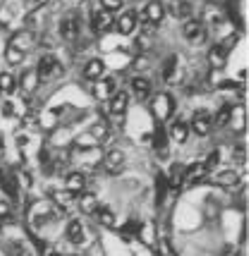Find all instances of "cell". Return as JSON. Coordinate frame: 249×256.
<instances>
[{"label": "cell", "mask_w": 249, "mask_h": 256, "mask_svg": "<svg viewBox=\"0 0 249 256\" xmlns=\"http://www.w3.org/2000/svg\"><path fill=\"white\" fill-rule=\"evenodd\" d=\"M151 112H154V118L158 120V122H166L170 115L175 112V98L168 96V94H158L154 103H151Z\"/></svg>", "instance_id": "cell-1"}, {"label": "cell", "mask_w": 249, "mask_h": 256, "mask_svg": "<svg viewBox=\"0 0 249 256\" xmlns=\"http://www.w3.org/2000/svg\"><path fill=\"white\" fill-rule=\"evenodd\" d=\"M182 36H184L190 44H204V38H206V26H204V22H202V20H184Z\"/></svg>", "instance_id": "cell-2"}, {"label": "cell", "mask_w": 249, "mask_h": 256, "mask_svg": "<svg viewBox=\"0 0 249 256\" xmlns=\"http://www.w3.org/2000/svg\"><path fill=\"white\" fill-rule=\"evenodd\" d=\"M56 220V208L50 206V201H41V204H36L34 211H32V223L36 228H44V225L53 223Z\"/></svg>", "instance_id": "cell-3"}, {"label": "cell", "mask_w": 249, "mask_h": 256, "mask_svg": "<svg viewBox=\"0 0 249 256\" xmlns=\"http://www.w3.org/2000/svg\"><path fill=\"white\" fill-rule=\"evenodd\" d=\"M163 17H166V8H163V2L158 0H151L144 5V12H142V22L146 24V26H156V24L163 22Z\"/></svg>", "instance_id": "cell-4"}, {"label": "cell", "mask_w": 249, "mask_h": 256, "mask_svg": "<svg viewBox=\"0 0 249 256\" xmlns=\"http://www.w3.org/2000/svg\"><path fill=\"white\" fill-rule=\"evenodd\" d=\"M115 89H118V82L113 77H101L94 82V96L98 100H110L115 96Z\"/></svg>", "instance_id": "cell-5"}, {"label": "cell", "mask_w": 249, "mask_h": 256, "mask_svg": "<svg viewBox=\"0 0 249 256\" xmlns=\"http://www.w3.org/2000/svg\"><path fill=\"white\" fill-rule=\"evenodd\" d=\"M103 166L106 170L110 172V175H120L124 170V154L120 148H113V151H108L106 156H103Z\"/></svg>", "instance_id": "cell-6"}, {"label": "cell", "mask_w": 249, "mask_h": 256, "mask_svg": "<svg viewBox=\"0 0 249 256\" xmlns=\"http://www.w3.org/2000/svg\"><path fill=\"white\" fill-rule=\"evenodd\" d=\"M113 24H115V14H113V12L101 10V12H96V14L91 17V32H94V34H103V32H108Z\"/></svg>", "instance_id": "cell-7"}, {"label": "cell", "mask_w": 249, "mask_h": 256, "mask_svg": "<svg viewBox=\"0 0 249 256\" xmlns=\"http://www.w3.org/2000/svg\"><path fill=\"white\" fill-rule=\"evenodd\" d=\"M115 26H118V32L122 36H132V34H136V26H139V14L136 12H124L122 17L115 22Z\"/></svg>", "instance_id": "cell-8"}, {"label": "cell", "mask_w": 249, "mask_h": 256, "mask_svg": "<svg viewBox=\"0 0 249 256\" xmlns=\"http://www.w3.org/2000/svg\"><path fill=\"white\" fill-rule=\"evenodd\" d=\"M211 127H214V118L208 115V112H196L192 118V130L194 134H199V136H206V134L211 132Z\"/></svg>", "instance_id": "cell-9"}, {"label": "cell", "mask_w": 249, "mask_h": 256, "mask_svg": "<svg viewBox=\"0 0 249 256\" xmlns=\"http://www.w3.org/2000/svg\"><path fill=\"white\" fill-rule=\"evenodd\" d=\"M228 124H230L235 132H244V127H247V108H244L242 103L230 108V122Z\"/></svg>", "instance_id": "cell-10"}, {"label": "cell", "mask_w": 249, "mask_h": 256, "mask_svg": "<svg viewBox=\"0 0 249 256\" xmlns=\"http://www.w3.org/2000/svg\"><path fill=\"white\" fill-rule=\"evenodd\" d=\"M58 70V60L53 56H44L38 60V65H36V74H38V82H44V79H50L56 74Z\"/></svg>", "instance_id": "cell-11"}, {"label": "cell", "mask_w": 249, "mask_h": 256, "mask_svg": "<svg viewBox=\"0 0 249 256\" xmlns=\"http://www.w3.org/2000/svg\"><path fill=\"white\" fill-rule=\"evenodd\" d=\"M65 237H68L72 244H84V242H86V230H84V223H82V220H70Z\"/></svg>", "instance_id": "cell-12"}, {"label": "cell", "mask_w": 249, "mask_h": 256, "mask_svg": "<svg viewBox=\"0 0 249 256\" xmlns=\"http://www.w3.org/2000/svg\"><path fill=\"white\" fill-rule=\"evenodd\" d=\"M206 175H208V170L204 168V163H194L192 168H187V170L182 172V182H187V184H196V182L206 180Z\"/></svg>", "instance_id": "cell-13"}, {"label": "cell", "mask_w": 249, "mask_h": 256, "mask_svg": "<svg viewBox=\"0 0 249 256\" xmlns=\"http://www.w3.org/2000/svg\"><path fill=\"white\" fill-rule=\"evenodd\" d=\"M208 65L214 70H223L228 65V50L223 46H211L208 48Z\"/></svg>", "instance_id": "cell-14"}, {"label": "cell", "mask_w": 249, "mask_h": 256, "mask_svg": "<svg viewBox=\"0 0 249 256\" xmlns=\"http://www.w3.org/2000/svg\"><path fill=\"white\" fill-rule=\"evenodd\" d=\"M60 36L72 44V41L80 36V22H77L74 17H65V20L60 22Z\"/></svg>", "instance_id": "cell-15"}, {"label": "cell", "mask_w": 249, "mask_h": 256, "mask_svg": "<svg viewBox=\"0 0 249 256\" xmlns=\"http://www.w3.org/2000/svg\"><path fill=\"white\" fill-rule=\"evenodd\" d=\"M0 187L8 192V196H12V199H17V196H20V184H17V178L10 175L8 170H0Z\"/></svg>", "instance_id": "cell-16"}, {"label": "cell", "mask_w": 249, "mask_h": 256, "mask_svg": "<svg viewBox=\"0 0 249 256\" xmlns=\"http://www.w3.org/2000/svg\"><path fill=\"white\" fill-rule=\"evenodd\" d=\"M127 106H130V96L124 91L115 94L113 98H110V115L113 118H122L124 112H127Z\"/></svg>", "instance_id": "cell-17"}, {"label": "cell", "mask_w": 249, "mask_h": 256, "mask_svg": "<svg viewBox=\"0 0 249 256\" xmlns=\"http://www.w3.org/2000/svg\"><path fill=\"white\" fill-rule=\"evenodd\" d=\"M53 204L58 211H70L74 206V194H70L68 190H56L53 192Z\"/></svg>", "instance_id": "cell-18"}, {"label": "cell", "mask_w": 249, "mask_h": 256, "mask_svg": "<svg viewBox=\"0 0 249 256\" xmlns=\"http://www.w3.org/2000/svg\"><path fill=\"white\" fill-rule=\"evenodd\" d=\"M103 72H106V62H103V60H98V58H94V60H89V62L84 65V77L89 79V82L101 79Z\"/></svg>", "instance_id": "cell-19"}, {"label": "cell", "mask_w": 249, "mask_h": 256, "mask_svg": "<svg viewBox=\"0 0 249 256\" xmlns=\"http://www.w3.org/2000/svg\"><path fill=\"white\" fill-rule=\"evenodd\" d=\"M84 187H86V178H84L82 172H70L68 180H65V190H68L70 194H82Z\"/></svg>", "instance_id": "cell-20"}, {"label": "cell", "mask_w": 249, "mask_h": 256, "mask_svg": "<svg viewBox=\"0 0 249 256\" xmlns=\"http://www.w3.org/2000/svg\"><path fill=\"white\" fill-rule=\"evenodd\" d=\"M206 22H208V26H220V24L226 22L228 12L223 10V8H218V5H206Z\"/></svg>", "instance_id": "cell-21"}, {"label": "cell", "mask_w": 249, "mask_h": 256, "mask_svg": "<svg viewBox=\"0 0 249 256\" xmlns=\"http://www.w3.org/2000/svg\"><path fill=\"white\" fill-rule=\"evenodd\" d=\"M170 136H172V142H178V144H184L187 139H190V124L184 122V120H178V122L170 124Z\"/></svg>", "instance_id": "cell-22"}, {"label": "cell", "mask_w": 249, "mask_h": 256, "mask_svg": "<svg viewBox=\"0 0 249 256\" xmlns=\"http://www.w3.org/2000/svg\"><path fill=\"white\" fill-rule=\"evenodd\" d=\"M34 44H36V38H34V34L32 32H20L10 41V46H14V48H17V50H22V53H26Z\"/></svg>", "instance_id": "cell-23"}, {"label": "cell", "mask_w": 249, "mask_h": 256, "mask_svg": "<svg viewBox=\"0 0 249 256\" xmlns=\"http://www.w3.org/2000/svg\"><path fill=\"white\" fill-rule=\"evenodd\" d=\"M214 182L216 184H220V187H230V190H232V187H238L240 184V175L235 172V170H223V172H218V175L214 178Z\"/></svg>", "instance_id": "cell-24"}, {"label": "cell", "mask_w": 249, "mask_h": 256, "mask_svg": "<svg viewBox=\"0 0 249 256\" xmlns=\"http://www.w3.org/2000/svg\"><path fill=\"white\" fill-rule=\"evenodd\" d=\"M132 91H134L136 98H148L151 96V82L144 77H134L132 79Z\"/></svg>", "instance_id": "cell-25"}, {"label": "cell", "mask_w": 249, "mask_h": 256, "mask_svg": "<svg viewBox=\"0 0 249 256\" xmlns=\"http://www.w3.org/2000/svg\"><path fill=\"white\" fill-rule=\"evenodd\" d=\"M172 14L178 20H190L192 17V2L190 0H175L172 2Z\"/></svg>", "instance_id": "cell-26"}, {"label": "cell", "mask_w": 249, "mask_h": 256, "mask_svg": "<svg viewBox=\"0 0 249 256\" xmlns=\"http://www.w3.org/2000/svg\"><path fill=\"white\" fill-rule=\"evenodd\" d=\"M178 62H180V58L178 56H170L168 60H166V67H163V79H166L168 84L178 79Z\"/></svg>", "instance_id": "cell-27"}, {"label": "cell", "mask_w": 249, "mask_h": 256, "mask_svg": "<svg viewBox=\"0 0 249 256\" xmlns=\"http://www.w3.org/2000/svg\"><path fill=\"white\" fill-rule=\"evenodd\" d=\"M80 208L86 213V216H94V213H96V208H98V199H96V194H82Z\"/></svg>", "instance_id": "cell-28"}, {"label": "cell", "mask_w": 249, "mask_h": 256, "mask_svg": "<svg viewBox=\"0 0 249 256\" xmlns=\"http://www.w3.org/2000/svg\"><path fill=\"white\" fill-rule=\"evenodd\" d=\"M20 84H22V89L26 94H32V91L38 86V74H36V70H29V72H24L22 79H20Z\"/></svg>", "instance_id": "cell-29"}, {"label": "cell", "mask_w": 249, "mask_h": 256, "mask_svg": "<svg viewBox=\"0 0 249 256\" xmlns=\"http://www.w3.org/2000/svg\"><path fill=\"white\" fill-rule=\"evenodd\" d=\"M94 216L98 218V223H101L103 228H113L115 225V213L110 211V208H106V206H98Z\"/></svg>", "instance_id": "cell-30"}, {"label": "cell", "mask_w": 249, "mask_h": 256, "mask_svg": "<svg viewBox=\"0 0 249 256\" xmlns=\"http://www.w3.org/2000/svg\"><path fill=\"white\" fill-rule=\"evenodd\" d=\"M168 190H170V182H168V178L163 175V172H158L156 175V196H158V204H163L166 201V194H168Z\"/></svg>", "instance_id": "cell-31"}, {"label": "cell", "mask_w": 249, "mask_h": 256, "mask_svg": "<svg viewBox=\"0 0 249 256\" xmlns=\"http://www.w3.org/2000/svg\"><path fill=\"white\" fill-rule=\"evenodd\" d=\"M89 134L96 139V142H98V144H101V142H106V139H108V134H110L108 122H103V120H101V122H94V127L89 130Z\"/></svg>", "instance_id": "cell-32"}, {"label": "cell", "mask_w": 249, "mask_h": 256, "mask_svg": "<svg viewBox=\"0 0 249 256\" xmlns=\"http://www.w3.org/2000/svg\"><path fill=\"white\" fill-rule=\"evenodd\" d=\"M24 56H26V53L17 50L14 46H8V48H5V60H8L10 65H20V62L24 60Z\"/></svg>", "instance_id": "cell-33"}, {"label": "cell", "mask_w": 249, "mask_h": 256, "mask_svg": "<svg viewBox=\"0 0 249 256\" xmlns=\"http://www.w3.org/2000/svg\"><path fill=\"white\" fill-rule=\"evenodd\" d=\"M17 89V82H14V77L12 74H0V94H12V91Z\"/></svg>", "instance_id": "cell-34"}, {"label": "cell", "mask_w": 249, "mask_h": 256, "mask_svg": "<svg viewBox=\"0 0 249 256\" xmlns=\"http://www.w3.org/2000/svg\"><path fill=\"white\" fill-rule=\"evenodd\" d=\"M230 108H232V106H223V108L218 110V115L214 118V124H216V127H226V124L230 122Z\"/></svg>", "instance_id": "cell-35"}, {"label": "cell", "mask_w": 249, "mask_h": 256, "mask_svg": "<svg viewBox=\"0 0 249 256\" xmlns=\"http://www.w3.org/2000/svg\"><path fill=\"white\" fill-rule=\"evenodd\" d=\"M98 142L91 136V134H82L80 139H77V148H96Z\"/></svg>", "instance_id": "cell-36"}, {"label": "cell", "mask_w": 249, "mask_h": 256, "mask_svg": "<svg viewBox=\"0 0 249 256\" xmlns=\"http://www.w3.org/2000/svg\"><path fill=\"white\" fill-rule=\"evenodd\" d=\"M139 228H142L139 223H127V225H124V228H122V240H124V242H130L134 234H139Z\"/></svg>", "instance_id": "cell-37"}, {"label": "cell", "mask_w": 249, "mask_h": 256, "mask_svg": "<svg viewBox=\"0 0 249 256\" xmlns=\"http://www.w3.org/2000/svg\"><path fill=\"white\" fill-rule=\"evenodd\" d=\"M122 2L124 0H101V5H103V10H108V12H118L120 8H122Z\"/></svg>", "instance_id": "cell-38"}, {"label": "cell", "mask_w": 249, "mask_h": 256, "mask_svg": "<svg viewBox=\"0 0 249 256\" xmlns=\"http://www.w3.org/2000/svg\"><path fill=\"white\" fill-rule=\"evenodd\" d=\"M139 237L146 242V244H154V228H148V225H142L139 228Z\"/></svg>", "instance_id": "cell-39"}, {"label": "cell", "mask_w": 249, "mask_h": 256, "mask_svg": "<svg viewBox=\"0 0 249 256\" xmlns=\"http://www.w3.org/2000/svg\"><path fill=\"white\" fill-rule=\"evenodd\" d=\"M218 163H220V151H214V154L204 160V168H206V170H214Z\"/></svg>", "instance_id": "cell-40"}, {"label": "cell", "mask_w": 249, "mask_h": 256, "mask_svg": "<svg viewBox=\"0 0 249 256\" xmlns=\"http://www.w3.org/2000/svg\"><path fill=\"white\" fill-rule=\"evenodd\" d=\"M166 139H168L166 130H163V127H158V130H156V139H154V146H156V148H163V146H166Z\"/></svg>", "instance_id": "cell-41"}, {"label": "cell", "mask_w": 249, "mask_h": 256, "mask_svg": "<svg viewBox=\"0 0 249 256\" xmlns=\"http://www.w3.org/2000/svg\"><path fill=\"white\" fill-rule=\"evenodd\" d=\"M0 220H10V204L0 199Z\"/></svg>", "instance_id": "cell-42"}, {"label": "cell", "mask_w": 249, "mask_h": 256, "mask_svg": "<svg viewBox=\"0 0 249 256\" xmlns=\"http://www.w3.org/2000/svg\"><path fill=\"white\" fill-rule=\"evenodd\" d=\"M2 115H8V118H14V115H17V106H14L12 100H8V103L2 106Z\"/></svg>", "instance_id": "cell-43"}, {"label": "cell", "mask_w": 249, "mask_h": 256, "mask_svg": "<svg viewBox=\"0 0 249 256\" xmlns=\"http://www.w3.org/2000/svg\"><path fill=\"white\" fill-rule=\"evenodd\" d=\"M238 86H240L238 82H220V86H218V89L220 91H235Z\"/></svg>", "instance_id": "cell-44"}, {"label": "cell", "mask_w": 249, "mask_h": 256, "mask_svg": "<svg viewBox=\"0 0 249 256\" xmlns=\"http://www.w3.org/2000/svg\"><path fill=\"white\" fill-rule=\"evenodd\" d=\"M134 67H136V70H146V67H148V60L144 56H139L134 60Z\"/></svg>", "instance_id": "cell-45"}, {"label": "cell", "mask_w": 249, "mask_h": 256, "mask_svg": "<svg viewBox=\"0 0 249 256\" xmlns=\"http://www.w3.org/2000/svg\"><path fill=\"white\" fill-rule=\"evenodd\" d=\"M20 180H22L24 187H32V175H29L26 170H22V172H20Z\"/></svg>", "instance_id": "cell-46"}, {"label": "cell", "mask_w": 249, "mask_h": 256, "mask_svg": "<svg viewBox=\"0 0 249 256\" xmlns=\"http://www.w3.org/2000/svg\"><path fill=\"white\" fill-rule=\"evenodd\" d=\"M46 2H48V0H32V8H34V10H38V8H44Z\"/></svg>", "instance_id": "cell-47"}, {"label": "cell", "mask_w": 249, "mask_h": 256, "mask_svg": "<svg viewBox=\"0 0 249 256\" xmlns=\"http://www.w3.org/2000/svg\"><path fill=\"white\" fill-rule=\"evenodd\" d=\"M26 142H29V139H26V136H20V139H17V144H20V148H24V146H26Z\"/></svg>", "instance_id": "cell-48"}, {"label": "cell", "mask_w": 249, "mask_h": 256, "mask_svg": "<svg viewBox=\"0 0 249 256\" xmlns=\"http://www.w3.org/2000/svg\"><path fill=\"white\" fill-rule=\"evenodd\" d=\"M48 256H62V254H58V252H53V254H48Z\"/></svg>", "instance_id": "cell-49"}, {"label": "cell", "mask_w": 249, "mask_h": 256, "mask_svg": "<svg viewBox=\"0 0 249 256\" xmlns=\"http://www.w3.org/2000/svg\"><path fill=\"white\" fill-rule=\"evenodd\" d=\"M0 151H2V139H0Z\"/></svg>", "instance_id": "cell-50"}, {"label": "cell", "mask_w": 249, "mask_h": 256, "mask_svg": "<svg viewBox=\"0 0 249 256\" xmlns=\"http://www.w3.org/2000/svg\"><path fill=\"white\" fill-rule=\"evenodd\" d=\"M77 256H86V254H77Z\"/></svg>", "instance_id": "cell-51"}]
</instances>
